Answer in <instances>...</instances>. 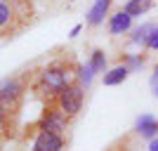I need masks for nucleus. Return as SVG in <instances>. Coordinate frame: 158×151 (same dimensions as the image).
<instances>
[{
	"label": "nucleus",
	"instance_id": "1",
	"mask_svg": "<svg viewBox=\"0 0 158 151\" xmlns=\"http://www.w3.org/2000/svg\"><path fill=\"white\" fill-rule=\"evenodd\" d=\"M33 5L31 0H2L0 2V33L2 38H14L31 24Z\"/></svg>",
	"mask_w": 158,
	"mask_h": 151
},
{
	"label": "nucleus",
	"instance_id": "2",
	"mask_svg": "<svg viewBox=\"0 0 158 151\" xmlns=\"http://www.w3.org/2000/svg\"><path fill=\"white\" fill-rule=\"evenodd\" d=\"M73 71H76V66L69 64V61H52L50 66H45V69L40 71L33 90L38 92V94H47V99H54V94H57L61 87L71 83Z\"/></svg>",
	"mask_w": 158,
	"mask_h": 151
},
{
	"label": "nucleus",
	"instance_id": "3",
	"mask_svg": "<svg viewBox=\"0 0 158 151\" xmlns=\"http://www.w3.org/2000/svg\"><path fill=\"white\" fill-rule=\"evenodd\" d=\"M52 102L59 106V109H64L71 118H73V116H78L80 109H83V102H85V90H83V83L73 78L69 85H64L57 94H54Z\"/></svg>",
	"mask_w": 158,
	"mask_h": 151
},
{
	"label": "nucleus",
	"instance_id": "4",
	"mask_svg": "<svg viewBox=\"0 0 158 151\" xmlns=\"http://www.w3.org/2000/svg\"><path fill=\"white\" fill-rule=\"evenodd\" d=\"M69 120H71V116H69L64 109H59L52 99H47V104H45V109H43V113H40V118L35 120V128H43V130H52V132H59V135H66Z\"/></svg>",
	"mask_w": 158,
	"mask_h": 151
},
{
	"label": "nucleus",
	"instance_id": "5",
	"mask_svg": "<svg viewBox=\"0 0 158 151\" xmlns=\"http://www.w3.org/2000/svg\"><path fill=\"white\" fill-rule=\"evenodd\" d=\"M21 97H24V83H21V78L5 80L2 94H0V99H2V116H7V113L17 116L19 106H21Z\"/></svg>",
	"mask_w": 158,
	"mask_h": 151
},
{
	"label": "nucleus",
	"instance_id": "6",
	"mask_svg": "<svg viewBox=\"0 0 158 151\" xmlns=\"http://www.w3.org/2000/svg\"><path fill=\"white\" fill-rule=\"evenodd\" d=\"M35 139H33V151H64L66 139L64 135L52 130H43V128H35Z\"/></svg>",
	"mask_w": 158,
	"mask_h": 151
},
{
	"label": "nucleus",
	"instance_id": "7",
	"mask_svg": "<svg viewBox=\"0 0 158 151\" xmlns=\"http://www.w3.org/2000/svg\"><path fill=\"white\" fill-rule=\"evenodd\" d=\"M130 26H132V14L127 12L125 7H120V10H116V12L109 17L106 31L111 33V36H120V33L130 31Z\"/></svg>",
	"mask_w": 158,
	"mask_h": 151
},
{
	"label": "nucleus",
	"instance_id": "8",
	"mask_svg": "<svg viewBox=\"0 0 158 151\" xmlns=\"http://www.w3.org/2000/svg\"><path fill=\"white\" fill-rule=\"evenodd\" d=\"M113 0H94V5L90 7V12H87V26L90 28H97L104 17L109 14V7H111Z\"/></svg>",
	"mask_w": 158,
	"mask_h": 151
},
{
	"label": "nucleus",
	"instance_id": "9",
	"mask_svg": "<svg viewBox=\"0 0 158 151\" xmlns=\"http://www.w3.org/2000/svg\"><path fill=\"white\" fill-rule=\"evenodd\" d=\"M127 76H130V69H127L125 64H120V66H113L111 71H106L104 78H102V83H104V85H118V83H123Z\"/></svg>",
	"mask_w": 158,
	"mask_h": 151
},
{
	"label": "nucleus",
	"instance_id": "10",
	"mask_svg": "<svg viewBox=\"0 0 158 151\" xmlns=\"http://www.w3.org/2000/svg\"><path fill=\"white\" fill-rule=\"evenodd\" d=\"M137 132L142 135V137H149V139L156 137L158 135V120H153L149 113H144V116L137 120Z\"/></svg>",
	"mask_w": 158,
	"mask_h": 151
},
{
	"label": "nucleus",
	"instance_id": "11",
	"mask_svg": "<svg viewBox=\"0 0 158 151\" xmlns=\"http://www.w3.org/2000/svg\"><path fill=\"white\" fill-rule=\"evenodd\" d=\"M151 7H153V0H127L125 2V10L132 17H142V14H146Z\"/></svg>",
	"mask_w": 158,
	"mask_h": 151
},
{
	"label": "nucleus",
	"instance_id": "12",
	"mask_svg": "<svg viewBox=\"0 0 158 151\" xmlns=\"http://www.w3.org/2000/svg\"><path fill=\"white\" fill-rule=\"evenodd\" d=\"M153 24H144L142 28H137V31L132 33V43H137V45H142V47H146V43H149V36H151V31H153Z\"/></svg>",
	"mask_w": 158,
	"mask_h": 151
},
{
	"label": "nucleus",
	"instance_id": "13",
	"mask_svg": "<svg viewBox=\"0 0 158 151\" xmlns=\"http://www.w3.org/2000/svg\"><path fill=\"white\" fill-rule=\"evenodd\" d=\"M92 73H97L92 69V64H85V66H76V80H80V83H83V85H90V80H92Z\"/></svg>",
	"mask_w": 158,
	"mask_h": 151
},
{
	"label": "nucleus",
	"instance_id": "14",
	"mask_svg": "<svg viewBox=\"0 0 158 151\" xmlns=\"http://www.w3.org/2000/svg\"><path fill=\"white\" fill-rule=\"evenodd\" d=\"M120 61L127 66V69H139V66H144V61H146V54L142 52V54H120Z\"/></svg>",
	"mask_w": 158,
	"mask_h": 151
},
{
	"label": "nucleus",
	"instance_id": "15",
	"mask_svg": "<svg viewBox=\"0 0 158 151\" xmlns=\"http://www.w3.org/2000/svg\"><path fill=\"white\" fill-rule=\"evenodd\" d=\"M90 64L97 73H104L106 69V57H104V50H92V57H90Z\"/></svg>",
	"mask_w": 158,
	"mask_h": 151
},
{
	"label": "nucleus",
	"instance_id": "16",
	"mask_svg": "<svg viewBox=\"0 0 158 151\" xmlns=\"http://www.w3.org/2000/svg\"><path fill=\"white\" fill-rule=\"evenodd\" d=\"M146 50H158V26L151 31L149 36V43H146Z\"/></svg>",
	"mask_w": 158,
	"mask_h": 151
},
{
	"label": "nucleus",
	"instance_id": "17",
	"mask_svg": "<svg viewBox=\"0 0 158 151\" xmlns=\"http://www.w3.org/2000/svg\"><path fill=\"white\" fill-rule=\"evenodd\" d=\"M149 85H151V92L158 97V66L153 69V73H151V80H149Z\"/></svg>",
	"mask_w": 158,
	"mask_h": 151
},
{
	"label": "nucleus",
	"instance_id": "18",
	"mask_svg": "<svg viewBox=\"0 0 158 151\" xmlns=\"http://www.w3.org/2000/svg\"><path fill=\"white\" fill-rule=\"evenodd\" d=\"M149 149H151V151H158V139H151V144H149Z\"/></svg>",
	"mask_w": 158,
	"mask_h": 151
},
{
	"label": "nucleus",
	"instance_id": "19",
	"mask_svg": "<svg viewBox=\"0 0 158 151\" xmlns=\"http://www.w3.org/2000/svg\"><path fill=\"white\" fill-rule=\"evenodd\" d=\"M69 2H71V0H69Z\"/></svg>",
	"mask_w": 158,
	"mask_h": 151
},
{
	"label": "nucleus",
	"instance_id": "20",
	"mask_svg": "<svg viewBox=\"0 0 158 151\" xmlns=\"http://www.w3.org/2000/svg\"><path fill=\"white\" fill-rule=\"evenodd\" d=\"M123 151H125V149H123Z\"/></svg>",
	"mask_w": 158,
	"mask_h": 151
}]
</instances>
